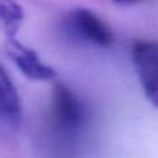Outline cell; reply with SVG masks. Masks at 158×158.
I'll return each instance as SVG.
<instances>
[{
  "mask_svg": "<svg viewBox=\"0 0 158 158\" xmlns=\"http://www.w3.org/2000/svg\"><path fill=\"white\" fill-rule=\"evenodd\" d=\"M22 118L19 94L7 71L0 64V122L17 126Z\"/></svg>",
  "mask_w": 158,
  "mask_h": 158,
  "instance_id": "cell-5",
  "label": "cell"
},
{
  "mask_svg": "<svg viewBox=\"0 0 158 158\" xmlns=\"http://www.w3.org/2000/svg\"><path fill=\"white\" fill-rule=\"evenodd\" d=\"M52 119L58 133L77 136L86 121V110L81 98L67 85H54L52 100Z\"/></svg>",
  "mask_w": 158,
  "mask_h": 158,
  "instance_id": "cell-2",
  "label": "cell"
},
{
  "mask_svg": "<svg viewBox=\"0 0 158 158\" xmlns=\"http://www.w3.org/2000/svg\"><path fill=\"white\" fill-rule=\"evenodd\" d=\"M117 4H122V6H129V4H136V3H142L144 0H112Z\"/></svg>",
  "mask_w": 158,
  "mask_h": 158,
  "instance_id": "cell-7",
  "label": "cell"
},
{
  "mask_svg": "<svg viewBox=\"0 0 158 158\" xmlns=\"http://www.w3.org/2000/svg\"><path fill=\"white\" fill-rule=\"evenodd\" d=\"M131 57L146 98L158 107V42L135 40L131 47Z\"/></svg>",
  "mask_w": 158,
  "mask_h": 158,
  "instance_id": "cell-3",
  "label": "cell"
},
{
  "mask_svg": "<svg viewBox=\"0 0 158 158\" xmlns=\"http://www.w3.org/2000/svg\"><path fill=\"white\" fill-rule=\"evenodd\" d=\"M24 10L15 0H0V28L7 39H15L24 22Z\"/></svg>",
  "mask_w": 158,
  "mask_h": 158,
  "instance_id": "cell-6",
  "label": "cell"
},
{
  "mask_svg": "<svg viewBox=\"0 0 158 158\" xmlns=\"http://www.w3.org/2000/svg\"><path fill=\"white\" fill-rule=\"evenodd\" d=\"M63 29L71 40L92 47L107 49L114 43V31L108 22L89 8H74L63 21Z\"/></svg>",
  "mask_w": 158,
  "mask_h": 158,
  "instance_id": "cell-1",
  "label": "cell"
},
{
  "mask_svg": "<svg viewBox=\"0 0 158 158\" xmlns=\"http://www.w3.org/2000/svg\"><path fill=\"white\" fill-rule=\"evenodd\" d=\"M6 52L21 74L31 81H53L57 77L53 67L44 63L33 49L17 40V38L6 40Z\"/></svg>",
  "mask_w": 158,
  "mask_h": 158,
  "instance_id": "cell-4",
  "label": "cell"
}]
</instances>
